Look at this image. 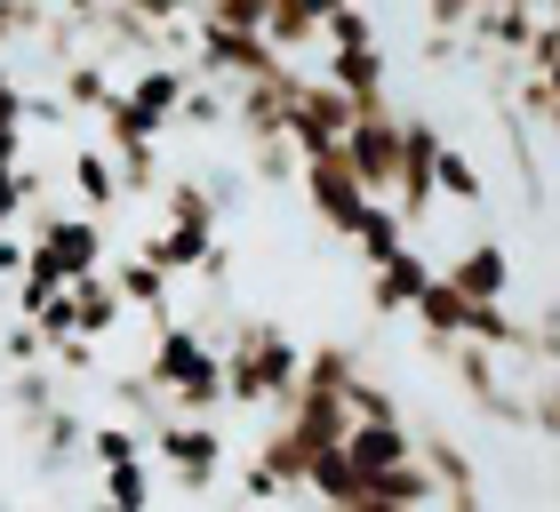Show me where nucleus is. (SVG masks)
Wrapping results in <instances>:
<instances>
[{
	"mask_svg": "<svg viewBox=\"0 0 560 512\" xmlns=\"http://www.w3.org/2000/svg\"><path fill=\"white\" fill-rule=\"evenodd\" d=\"M161 384H168V400L176 408H217L233 384H224V361L217 352H200L192 337H168L161 345Z\"/></svg>",
	"mask_w": 560,
	"mask_h": 512,
	"instance_id": "nucleus-1",
	"label": "nucleus"
},
{
	"mask_svg": "<svg viewBox=\"0 0 560 512\" xmlns=\"http://www.w3.org/2000/svg\"><path fill=\"white\" fill-rule=\"evenodd\" d=\"M224 384H233L241 400H272V393H289L296 384V352L272 337V328H257V337H241L233 352V369H224Z\"/></svg>",
	"mask_w": 560,
	"mask_h": 512,
	"instance_id": "nucleus-2",
	"label": "nucleus"
},
{
	"mask_svg": "<svg viewBox=\"0 0 560 512\" xmlns=\"http://www.w3.org/2000/svg\"><path fill=\"white\" fill-rule=\"evenodd\" d=\"M448 280H456L472 304H504V296H513V256L480 241V248H465V256H448Z\"/></svg>",
	"mask_w": 560,
	"mask_h": 512,
	"instance_id": "nucleus-3",
	"label": "nucleus"
},
{
	"mask_svg": "<svg viewBox=\"0 0 560 512\" xmlns=\"http://www.w3.org/2000/svg\"><path fill=\"white\" fill-rule=\"evenodd\" d=\"M168 465L185 473V480H209V473H217V432H200V424H168Z\"/></svg>",
	"mask_w": 560,
	"mask_h": 512,
	"instance_id": "nucleus-4",
	"label": "nucleus"
},
{
	"mask_svg": "<svg viewBox=\"0 0 560 512\" xmlns=\"http://www.w3.org/2000/svg\"><path fill=\"white\" fill-rule=\"evenodd\" d=\"M9 209H16V168L0 161V224H9Z\"/></svg>",
	"mask_w": 560,
	"mask_h": 512,
	"instance_id": "nucleus-5",
	"label": "nucleus"
}]
</instances>
